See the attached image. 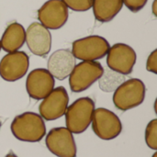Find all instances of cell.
Instances as JSON below:
<instances>
[{
  "mask_svg": "<svg viewBox=\"0 0 157 157\" xmlns=\"http://www.w3.org/2000/svg\"><path fill=\"white\" fill-rule=\"evenodd\" d=\"M10 130L16 139L27 143L40 142L46 134V127L41 116L30 111L15 117Z\"/></svg>",
  "mask_w": 157,
  "mask_h": 157,
  "instance_id": "1",
  "label": "cell"
},
{
  "mask_svg": "<svg viewBox=\"0 0 157 157\" xmlns=\"http://www.w3.org/2000/svg\"><path fill=\"white\" fill-rule=\"evenodd\" d=\"M94 110L95 102L91 98L83 97L75 100L64 113L66 128L72 133H83L91 124Z\"/></svg>",
  "mask_w": 157,
  "mask_h": 157,
  "instance_id": "2",
  "label": "cell"
},
{
  "mask_svg": "<svg viewBox=\"0 0 157 157\" xmlns=\"http://www.w3.org/2000/svg\"><path fill=\"white\" fill-rule=\"evenodd\" d=\"M146 87L144 83L138 78H132L121 83L113 94L114 106L121 110L127 111L140 106L145 98Z\"/></svg>",
  "mask_w": 157,
  "mask_h": 157,
  "instance_id": "3",
  "label": "cell"
},
{
  "mask_svg": "<svg viewBox=\"0 0 157 157\" xmlns=\"http://www.w3.org/2000/svg\"><path fill=\"white\" fill-rule=\"evenodd\" d=\"M104 68L98 61H83L75 64L69 77V86L74 93H81L88 89L101 78Z\"/></svg>",
  "mask_w": 157,
  "mask_h": 157,
  "instance_id": "4",
  "label": "cell"
},
{
  "mask_svg": "<svg viewBox=\"0 0 157 157\" xmlns=\"http://www.w3.org/2000/svg\"><path fill=\"white\" fill-rule=\"evenodd\" d=\"M109 48L110 45L104 37L91 35L75 40L71 52L78 60L98 61L107 55Z\"/></svg>",
  "mask_w": 157,
  "mask_h": 157,
  "instance_id": "5",
  "label": "cell"
},
{
  "mask_svg": "<svg viewBox=\"0 0 157 157\" xmlns=\"http://www.w3.org/2000/svg\"><path fill=\"white\" fill-rule=\"evenodd\" d=\"M91 122L94 133L104 141L113 140L122 132V123L120 118L105 108H98L94 110Z\"/></svg>",
  "mask_w": 157,
  "mask_h": 157,
  "instance_id": "6",
  "label": "cell"
},
{
  "mask_svg": "<svg viewBox=\"0 0 157 157\" xmlns=\"http://www.w3.org/2000/svg\"><path fill=\"white\" fill-rule=\"evenodd\" d=\"M137 54L132 47L125 43H116L107 53V64L110 71L129 75L136 63Z\"/></svg>",
  "mask_w": 157,
  "mask_h": 157,
  "instance_id": "7",
  "label": "cell"
},
{
  "mask_svg": "<svg viewBox=\"0 0 157 157\" xmlns=\"http://www.w3.org/2000/svg\"><path fill=\"white\" fill-rule=\"evenodd\" d=\"M45 144L57 157H76L77 149L74 135L66 127L52 129L45 138Z\"/></svg>",
  "mask_w": 157,
  "mask_h": 157,
  "instance_id": "8",
  "label": "cell"
},
{
  "mask_svg": "<svg viewBox=\"0 0 157 157\" xmlns=\"http://www.w3.org/2000/svg\"><path fill=\"white\" fill-rule=\"evenodd\" d=\"M29 66V57L25 52H7L0 61V76L6 82L23 78Z\"/></svg>",
  "mask_w": 157,
  "mask_h": 157,
  "instance_id": "9",
  "label": "cell"
},
{
  "mask_svg": "<svg viewBox=\"0 0 157 157\" xmlns=\"http://www.w3.org/2000/svg\"><path fill=\"white\" fill-rule=\"evenodd\" d=\"M68 106L69 97L66 89L63 86H58L53 88L40 104V115L45 121H55L64 115Z\"/></svg>",
  "mask_w": 157,
  "mask_h": 157,
  "instance_id": "10",
  "label": "cell"
},
{
  "mask_svg": "<svg viewBox=\"0 0 157 157\" xmlns=\"http://www.w3.org/2000/svg\"><path fill=\"white\" fill-rule=\"evenodd\" d=\"M68 8L62 0H48L38 10V19L48 29H59L68 20Z\"/></svg>",
  "mask_w": 157,
  "mask_h": 157,
  "instance_id": "11",
  "label": "cell"
},
{
  "mask_svg": "<svg viewBox=\"0 0 157 157\" xmlns=\"http://www.w3.org/2000/svg\"><path fill=\"white\" fill-rule=\"evenodd\" d=\"M55 79L45 68H36L27 76L26 89L29 96L40 100L46 98L54 88Z\"/></svg>",
  "mask_w": 157,
  "mask_h": 157,
  "instance_id": "12",
  "label": "cell"
},
{
  "mask_svg": "<svg viewBox=\"0 0 157 157\" xmlns=\"http://www.w3.org/2000/svg\"><path fill=\"white\" fill-rule=\"evenodd\" d=\"M25 41L29 50L34 55L45 57L51 52L52 34L40 22H33L28 27Z\"/></svg>",
  "mask_w": 157,
  "mask_h": 157,
  "instance_id": "13",
  "label": "cell"
},
{
  "mask_svg": "<svg viewBox=\"0 0 157 157\" xmlns=\"http://www.w3.org/2000/svg\"><path fill=\"white\" fill-rule=\"evenodd\" d=\"M48 71L54 77L63 81L66 79L75 65V58L68 49H60L55 51L48 60Z\"/></svg>",
  "mask_w": 157,
  "mask_h": 157,
  "instance_id": "14",
  "label": "cell"
},
{
  "mask_svg": "<svg viewBox=\"0 0 157 157\" xmlns=\"http://www.w3.org/2000/svg\"><path fill=\"white\" fill-rule=\"evenodd\" d=\"M25 40L26 30L24 27L17 22H13L6 27L2 35L0 40L1 49L6 52H17L24 45Z\"/></svg>",
  "mask_w": 157,
  "mask_h": 157,
  "instance_id": "15",
  "label": "cell"
},
{
  "mask_svg": "<svg viewBox=\"0 0 157 157\" xmlns=\"http://www.w3.org/2000/svg\"><path fill=\"white\" fill-rule=\"evenodd\" d=\"M123 0H93L95 18L102 23L111 21L122 9Z\"/></svg>",
  "mask_w": 157,
  "mask_h": 157,
  "instance_id": "16",
  "label": "cell"
},
{
  "mask_svg": "<svg viewBox=\"0 0 157 157\" xmlns=\"http://www.w3.org/2000/svg\"><path fill=\"white\" fill-rule=\"evenodd\" d=\"M145 143L150 149L157 150V120H152L145 129Z\"/></svg>",
  "mask_w": 157,
  "mask_h": 157,
  "instance_id": "17",
  "label": "cell"
},
{
  "mask_svg": "<svg viewBox=\"0 0 157 157\" xmlns=\"http://www.w3.org/2000/svg\"><path fill=\"white\" fill-rule=\"evenodd\" d=\"M67 8L76 11V12H85L89 10L92 7L93 0H62Z\"/></svg>",
  "mask_w": 157,
  "mask_h": 157,
  "instance_id": "18",
  "label": "cell"
},
{
  "mask_svg": "<svg viewBox=\"0 0 157 157\" xmlns=\"http://www.w3.org/2000/svg\"><path fill=\"white\" fill-rule=\"evenodd\" d=\"M113 72V71H112ZM121 74H115V72H113V74H109L108 75H103L101 76L102 80L100 81V87L104 92H111L114 89V85L113 83H118L119 85H121L120 83V75Z\"/></svg>",
  "mask_w": 157,
  "mask_h": 157,
  "instance_id": "19",
  "label": "cell"
},
{
  "mask_svg": "<svg viewBox=\"0 0 157 157\" xmlns=\"http://www.w3.org/2000/svg\"><path fill=\"white\" fill-rule=\"evenodd\" d=\"M148 0H123V5L133 13L141 11L146 5Z\"/></svg>",
  "mask_w": 157,
  "mask_h": 157,
  "instance_id": "20",
  "label": "cell"
},
{
  "mask_svg": "<svg viewBox=\"0 0 157 157\" xmlns=\"http://www.w3.org/2000/svg\"><path fill=\"white\" fill-rule=\"evenodd\" d=\"M146 70L155 75L157 74V50H154L147 58Z\"/></svg>",
  "mask_w": 157,
  "mask_h": 157,
  "instance_id": "21",
  "label": "cell"
},
{
  "mask_svg": "<svg viewBox=\"0 0 157 157\" xmlns=\"http://www.w3.org/2000/svg\"><path fill=\"white\" fill-rule=\"evenodd\" d=\"M156 2H157V0H155V1H154V3H153V13H154V15H155V17H156V16H157Z\"/></svg>",
  "mask_w": 157,
  "mask_h": 157,
  "instance_id": "22",
  "label": "cell"
},
{
  "mask_svg": "<svg viewBox=\"0 0 157 157\" xmlns=\"http://www.w3.org/2000/svg\"><path fill=\"white\" fill-rule=\"evenodd\" d=\"M5 157H17V155H16L12 151H10V152H9V153H8V154H7V155H6Z\"/></svg>",
  "mask_w": 157,
  "mask_h": 157,
  "instance_id": "23",
  "label": "cell"
},
{
  "mask_svg": "<svg viewBox=\"0 0 157 157\" xmlns=\"http://www.w3.org/2000/svg\"><path fill=\"white\" fill-rule=\"evenodd\" d=\"M152 157H157V152H155V154L153 155V156H152Z\"/></svg>",
  "mask_w": 157,
  "mask_h": 157,
  "instance_id": "24",
  "label": "cell"
},
{
  "mask_svg": "<svg viewBox=\"0 0 157 157\" xmlns=\"http://www.w3.org/2000/svg\"><path fill=\"white\" fill-rule=\"evenodd\" d=\"M0 51H1V44H0Z\"/></svg>",
  "mask_w": 157,
  "mask_h": 157,
  "instance_id": "25",
  "label": "cell"
},
{
  "mask_svg": "<svg viewBox=\"0 0 157 157\" xmlns=\"http://www.w3.org/2000/svg\"><path fill=\"white\" fill-rule=\"evenodd\" d=\"M0 128H1V121H0Z\"/></svg>",
  "mask_w": 157,
  "mask_h": 157,
  "instance_id": "26",
  "label": "cell"
}]
</instances>
